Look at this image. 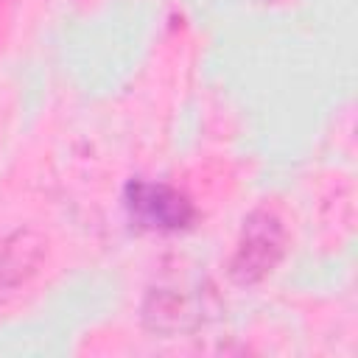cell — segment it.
<instances>
[{"label": "cell", "instance_id": "2", "mask_svg": "<svg viewBox=\"0 0 358 358\" xmlns=\"http://www.w3.org/2000/svg\"><path fill=\"white\" fill-rule=\"evenodd\" d=\"M266 243H271L268 229H263V232H260V238H257V246H266ZM257 252H260V249H249V246H246V249H243V260H246L243 266H249V263H252V257H255Z\"/></svg>", "mask_w": 358, "mask_h": 358}, {"label": "cell", "instance_id": "1", "mask_svg": "<svg viewBox=\"0 0 358 358\" xmlns=\"http://www.w3.org/2000/svg\"><path fill=\"white\" fill-rule=\"evenodd\" d=\"M131 204L140 210V215L151 227H182L190 215L187 204L176 193H171L168 187H154V185H137Z\"/></svg>", "mask_w": 358, "mask_h": 358}]
</instances>
